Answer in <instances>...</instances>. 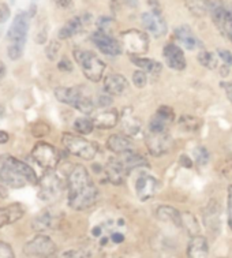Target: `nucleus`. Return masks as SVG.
<instances>
[{"label": "nucleus", "instance_id": "45", "mask_svg": "<svg viewBox=\"0 0 232 258\" xmlns=\"http://www.w3.org/2000/svg\"><path fill=\"white\" fill-rule=\"evenodd\" d=\"M228 224L232 230V186L228 188Z\"/></svg>", "mask_w": 232, "mask_h": 258}, {"label": "nucleus", "instance_id": "24", "mask_svg": "<svg viewBox=\"0 0 232 258\" xmlns=\"http://www.w3.org/2000/svg\"><path fill=\"white\" fill-rule=\"evenodd\" d=\"M187 257L209 258V244L205 236H201V235L191 236V240L187 246Z\"/></svg>", "mask_w": 232, "mask_h": 258}, {"label": "nucleus", "instance_id": "31", "mask_svg": "<svg viewBox=\"0 0 232 258\" xmlns=\"http://www.w3.org/2000/svg\"><path fill=\"white\" fill-rule=\"evenodd\" d=\"M157 217L163 221H170V223H174V224L182 225V217L179 212L174 209L172 207H160L157 209Z\"/></svg>", "mask_w": 232, "mask_h": 258}, {"label": "nucleus", "instance_id": "44", "mask_svg": "<svg viewBox=\"0 0 232 258\" xmlns=\"http://www.w3.org/2000/svg\"><path fill=\"white\" fill-rule=\"evenodd\" d=\"M10 15H11V11H10L9 6L6 3H0V24H5L10 18Z\"/></svg>", "mask_w": 232, "mask_h": 258}, {"label": "nucleus", "instance_id": "14", "mask_svg": "<svg viewBox=\"0 0 232 258\" xmlns=\"http://www.w3.org/2000/svg\"><path fill=\"white\" fill-rule=\"evenodd\" d=\"M175 120V112L171 107L163 105L157 109L149 122V130L156 133H166Z\"/></svg>", "mask_w": 232, "mask_h": 258}, {"label": "nucleus", "instance_id": "10", "mask_svg": "<svg viewBox=\"0 0 232 258\" xmlns=\"http://www.w3.org/2000/svg\"><path fill=\"white\" fill-rule=\"evenodd\" d=\"M149 5L152 6V9L141 15V22L146 32L154 37H161L167 33L166 19L163 18L160 6L157 5L156 0H149Z\"/></svg>", "mask_w": 232, "mask_h": 258}, {"label": "nucleus", "instance_id": "50", "mask_svg": "<svg viewBox=\"0 0 232 258\" xmlns=\"http://www.w3.org/2000/svg\"><path fill=\"white\" fill-rule=\"evenodd\" d=\"M59 70L71 71L72 70V64L70 63V60H67V59H62V60L59 61Z\"/></svg>", "mask_w": 232, "mask_h": 258}, {"label": "nucleus", "instance_id": "35", "mask_svg": "<svg viewBox=\"0 0 232 258\" xmlns=\"http://www.w3.org/2000/svg\"><path fill=\"white\" fill-rule=\"evenodd\" d=\"M180 217H182V225H185L186 228L189 230V234L191 236L199 235V224L194 215H191L189 212H185V213L180 215Z\"/></svg>", "mask_w": 232, "mask_h": 258}, {"label": "nucleus", "instance_id": "51", "mask_svg": "<svg viewBox=\"0 0 232 258\" xmlns=\"http://www.w3.org/2000/svg\"><path fill=\"white\" fill-rule=\"evenodd\" d=\"M180 164L183 165V167H185V168H191V167H193V163H191V160L189 159V157H187V156H180Z\"/></svg>", "mask_w": 232, "mask_h": 258}, {"label": "nucleus", "instance_id": "48", "mask_svg": "<svg viewBox=\"0 0 232 258\" xmlns=\"http://www.w3.org/2000/svg\"><path fill=\"white\" fill-rule=\"evenodd\" d=\"M112 96H109V94H107V96H100L99 97V105L100 107H108V105H111V103H112V99H111Z\"/></svg>", "mask_w": 232, "mask_h": 258}, {"label": "nucleus", "instance_id": "11", "mask_svg": "<svg viewBox=\"0 0 232 258\" xmlns=\"http://www.w3.org/2000/svg\"><path fill=\"white\" fill-rule=\"evenodd\" d=\"M145 142H146L147 150L153 156L167 155L172 148V137L170 133H156L147 130L145 134Z\"/></svg>", "mask_w": 232, "mask_h": 258}, {"label": "nucleus", "instance_id": "17", "mask_svg": "<svg viewBox=\"0 0 232 258\" xmlns=\"http://www.w3.org/2000/svg\"><path fill=\"white\" fill-rule=\"evenodd\" d=\"M2 164H7L10 167H13L15 171H18L19 174L28 180L29 184H32V186H37L38 184L40 178L36 174V171L30 165L24 163L22 160H18L17 157H13V156H6L3 161H2Z\"/></svg>", "mask_w": 232, "mask_h": 258}, {"label": "nucleus", "instance_id": "49", "mask_svg": "<svg viewBox=\"0 0 232 258\" xmlns=\"http://www.w3.org/2000/svg\"><path fill=\"white\" fill-rule=\"evenodd\" d=\"M111 240L114 242V243H122L124 240V235L122 232H119V231H114L112 234H111Z\"/></svg>", "mask_w": 232, "mask_h": 258}, {"label": "nucleus", "instance_id": "34", "mask_svg": "<svg viewBox=\"0 0 232 258\" xmlns=\"http://www.w3.org/2000/svg\"><path fill=\"white\" fill-rule=\"evenodd\" d=\"M198 61L201 63V66H204L205 69H209V70H214L218 66V57L217 55H214L213 52H199Z\"/></svg>", "mask_w": 232, "mask_h": 258}, {"label": "nucleus", "instance_id": "52", "mask_svg": "<svg viewBox=\"0 0 232 258\" xmlns=\"http://www.w3.org/2000/svg\"><path fill=\"white\" fill-rule=\"evenodd\" d=\"M224 90H225V93H227V97L229 100V103L232 104V82H227V84H223Z\"/></svg>", "mask_w": 232, "mask_h": 258}, {"label": "nucleus", "instance_id": "32", "mask_svg": "<svg viewBox=\"0 0 232 258\" xmlns=\"http://www.w3.org/2000/svg\"><path fill=\"white\" fill-rule=\"evenodd\" d=\"M209 0H185L187 9L197 17H202L209 11Z\"/></svg>", "mask_w": 232, "mask_h": 258}, {"label": "nucleus", "instance_id": "33", "mask_svg": "<svg viewBox=\"0 0 232 258\" xmlns=\"http://www.w3.org/2000/svg\"><path fill=\"white\" fill-rule=\"evenodd\" d=\"M95 122L90 117H78L74 122V130L81 136H88L95 130Z\"/></svg>", "mask_w": 232, "mask_h": 258}, {"label": "nucleus", "instance_id": "5", "mask_svg": "<svg viewBox=\"0 0 232 258\" xmlns=\"http://www.w3.org/2000/svg\"><path fill=\"white\" fill-rule=\"evenodd\" d=\"M62 144L70 155L82 160H93L97 155V146L93 142L88 141L84 137L66 133L62 136Z\"/></svg>", "mask_w": 232, "mask_h": 258}, {"label": "nucleus", "instance_id": "29", "mask_svg": "<svg viewBox=\"0 0 232 258\" xmlns=\"http://www.w3.org/2000/svg\"><path fill=\"white\" fill-rule=\"evenodd\" d=\"M130 60L133 61L134 64L139 69V70H143L145 73H150V74H160L161 63H159L157 60H153V59H149V57L143 56H130Z\"/></svg>", "mask_w": 232, "mask_h": 258}, {"label": "nucleus", "instance_id": "40", "mask_svg": "<svg viewBox=\"0 0 232 258\" xmlns=\"http://www.w3.org/2000/svg\"><path fill=\"white\" fill-rule=\"evenodd\" d=\"M59 49H60V44L56 41H51L48 44V47L45 48V53H47V57L49 60H55L59 53Z\"/></svg>", "mask_w": 232, "mask_h": 258}, {"label": "nucleus", "instance_id": "3", "mask_svg": "<svg viewBox=\"0 0 232 258\" xmlns=\"http://www.w3.org/2000/svg\"><path fill=\"white\" fill-rule=\"evenodd\" d=\"M74 59L81 67L86 78L92 82H99L105 71V63L100 59L95 52L88 49H75Z\"/></svg>", "mask_w": 232, "mask_h": 258}, {"label": "nucleus", "instance_id": "1", "mask_svg": "<svg viewBox=\"0 0 232 258\" xmlns=\"http://www.w3.org/2000/svg\"><path fill=\"white\" fill-rule=\"evenodd\" d=\"M67 204L72 211H88L99 201L100 191L89 171L75 165L67 176Z\"/></svg>", "mask_w": 232, "mask_h": 258}, {"label": "nucleus", "instance_id": "18", "mask_svg": "<svg viewBox=\"0 0 232 258\" xmlns=\"http://www.w3.org/2000/svg\"><path fill=\"white\" fill-rule=\"evenodd\" d=\"M25 212L26 209L21 202H14L7 207H0V228L21 220L25 216Z\"/></svg>", "mask_w": 232, "mask_h": 258}, {"label": "nucleus", "instance_id": "41", "mask_svg": "<svg viewBox=\"0 0 232 258\" xmlns=\"http://www.w3.org/2000/svg\"><path fill=\"white\" fill-rule=\"evenodd\" d=\"M32 132H33V136L40 138V137H44L47 136L48 133H49V127L43 122H38L36 123L33 127H32Z\"/></svg>", "mask_w": 232, "mask_h": 258}, {"label": "nucleus", "instance_id": "28", "mask_svg": "<svg viewBox=\"0 0 232 258\" xmlns=\"http://www.w3.org/2000/svg\"><path fill=\"white\" fill-rule=\"evenodd\" d=\"M107 146L112 153L122 155L124 152L133 150V142L130 141L126 134H112L107 140Z\"/></svg>", "mask_w": 232, "mask_h": 258}, {"label": "nucleus", "instance_id": "7", "mask_svg": "<svg viewBox=\"0 0 232 258\" xmlns=\"http://www.w3.org/2000/svg\"><path fill=\"white\" fill-rule=\"evenodd\" d=\"M30 156L34 160V163L40 165L45 171L55 169L57 167V164H59V161H60V153H59V150L53 145L44 141L37 142L33 146Z\"/></svg>", "mask_w": 232, "mask_h": 258}, {"label": "nucleus", "instance_id": "4", "mask_svg": "<svg viewBox=\"0 0 232 258\" xmlns=\"http://www.w3.org/2000/svg\"><path fill=\"white\" fill-rule=\"evenodd\" d=\"M209 14L218 32L232 42V5L221 0H212L209 3Z\"/></svg>", "mask_w": 232, "mask_h": 258}, {"label": "nucleus", "instance_id": "46", "mask_svg": "<svg viewBox=\"0 0 232 258\" xmlns=\"http://www.w3.org/2000/svg\"><path fill=\"white\" fill-rule=\"evenodd\" d=\"M57 258H85L84 254L76 251V250H68V251H64L63 254H60Z\"/></svg>", "mask_w": 232, "mask_h": 258}, {"label": "nucleus", "instance_id": "12", "mask_svg": "<svg viewBox=\"0 0 232 258\" xmlns=\"http://www.w3.org/2000/svg\"><path fill=\"white\" fill-rule=\"evenodd\" d=\"M92 42L95 44L97 49L107 56H118L122 53L123 48L120 41L114 38L111 34L97 30L92 34Z\"/></svg>", "mask_w": 232, "mask_h": 258}, {"label": "nucleus", "instance_id": "42", "mask_svg": "<svg viewBox=\"0 0 232 258\" xmlns=\"http://www.w3.org/2000/svg\"><path fill=\"white\" fill-rule=\"evenodd\" d=\"M0 258H15L13 247L3 240H0Z\"/></svg>", "mask_w": 232, "mask_h": 258}, {"label": "nucleus", "instance_id": "6", "mask_svg": "<svg viewBox=\"0 0 232 258\" xmlns=\"http://www.w3.org/2000/svg\"><path fill=\"white\" fill-rule=\"evenodd\" d=\"M120 44L130 56H142L149 49L147 34L137 29H130L120 33Z\"/></svg>", "mask_w": 232, "mask_h": 258}, {"label": "nucleus", "instance_id": "2", "mask_svg": "<svg viewBox=\"0 0 232 258\" xmlns=\"http://www.w3.org/2000/svg\"><path fill=\"white\" fill-rule=\"evenodd\" d=\"M55 97L57 101L74 107L80 112L89 115L95 111L96 104L89 96L84 93V90L78 86H59L55 89Z\"/></svg>", "mask_w": 232, "mask_h": 258}, {"label": "nucleus", "instance_id": "53", "mask_svg": "<svg viewBox=\"0 0 232 258\" xmlns=\"http://www.w3.org/2000/svg\"><path fill=\"white\" fill-rule=\"evenodd\" d=\"M10 141L9 133L5 132V130H0V145H5Z\"/></svg>", "mask_w": 232, "mask_h": 258}, {"label": "nucleus", "instance_id": "56", "mask_svg": "<svg viewBox=\"0 0 232 258\" xmlns=\"http://www.w3.org/2000/svg\"><path fill=\"white\" fill-rule=\"evenodd\" d=\"M5 115H6V109L3 108L2 105H0V119H2V117L5 116Z\"/></svg>", "mask_w": 232, "mask_h": 258}, {"label": "nucleus", "instance_id": "13", "mask_svg": "<svg viewBox=\"0 0 232 258\" xmlns=\"http://www.w3.org/2000/svg\"><path fill=\"white\" fill-rule=\"evenodd\" d=\"M29 28H30V15L28 13H19L10 25L7 38L10 42H26Z\"/></svg>", "mask_w": 232, "mask_h": 258}, {"label": "nucleus", "instance_id": "27", "mask_svg": "<svg viewBox=\"0 0 232 258\" xmlns=\"http://www.w3.org/2000/svg\"><path fill=\"white\" fill-rule=\"evenodd\" d=\"M57 224V216L53 215L51 211H43L40 215L34 217L32 227L37 232H44V231L53 230Z\"/></svg>", "mask_w": 232, "mask_h": 258}, {"label": "nucleus", "instance_id": "23", "mask_svg": "<svg viewBox=\"0 0 232 258\" xmlns=\"http://www.w3.org/2000/svg\"><path fill=\"white\" fill-rule=\"evenodd\" d=\"M175 38L182 47L189 49V51H194L198 47H201V41L197 38L191 28L186 26V25L178 26L175 29Z\"/></svg>", "mask_w": 232, "mask_h": 258}, {"label": "nucleus", "instance_id": "26", "mask_svg": "<svg viewBox=\"0 0 232 258\" xmlns=\"http://www.w3.org/2000/svg\"><path fill=\"white\" fill-rule=\"evenodd\" d=\"M93 122L97 128L101 130H108L112 128L119 123V112L116 109H105L101 112L96 113V116L93 117Z\"/></svg>", "mask_w": 232, "mask_h": 258}, {"label": "nucleus", "instance_id": "19", "mask_svg": "<svg viewBox=\"0 0 232 258\" xmlns=\"http://www.w3.org/2000/svg\"><path fill=\"white\" fill-rule=\"evenodd\" d=\"M104 172L109 182L114 184L123 183L126 175L128 174V171L126 169L123 163H122L120 157H112V159H109L108 163L105 164Z\"/></svg>", "mask_w": 232, "mask_h": 258}, {"label": "nucleus", "instance_id": "15", "mask_svg": "<svg viewBox=\"0 0 232 258\" xmlns=\"http://www.w3.org/2000/svg\"><path fill=\"white\" fill-rule=\"evenodd\" d=\"M163 56L166 59L167 66L172 70L182 71L186 69V57L182 48L176 44H167L163 48Z\"/></svg>", "mask_w": 232, "mask_h": 258}, {"label": "nucleus", "instance_id": "37", "mask_svg": "<svg viewBox=\"0 0 232 258\" xmlns=\"http://www.w3.org/2000/svg\"><path fill=\"white\" fill-rule=\"evenodd\" d=\"M25 42H10L7 55L11 60H18L19 57L24 55Z\"/></svg>", "mask_w": 232, "mask_h": 258}, {"label": "nucleus", "instance_id": "8", "mask_svg": "<svg viewBox=\"0 0 232 258\" xmlns=\"http://www.w3.org/2000/svg\"><path fill=\"white\" fill-rule=\"evenodd\" d=\"M38 198L45 202L56 200L63 191V182L55 169L45 171V174L38 180Z\"/></svg>", "mask_w": 232, "mask_h": 258}, {"label": "nucleus", "instance_id": "36", "mask_svg": "<svg viewBox=\"0 0 232 258\" xmlns=\"http://www.w3.org/2000/svg\"><path fill=\"white\" fill-rule=\"evenodd\" d=\"M179 124L186 132H197L201 127V119L194 116H182L179 120Z\"/></svg>", "mask_w": 232, "mask_h": 258}, {"label": "nucleus", "instance_id": "47", "mask_svg": "<svg viewBox=\"0 0 232 258\" xmlns=\"http://www.w3.org/2000/svg\"><path fill=\"white\" fill-rule=\"evenodd\" d=\"M53 5H56L59 9H70L72 7V0H52Z\"/></svg>", "mask_w": 232, "mask_h": 258}, {"label": "nucleus", "instance_id": "30", "mask_svg": "<svg viewBox=\"0 0 232 258\" xmlns=\"http://www.w3.org/2000/svg\"><path fill=\"white\" fill-rule=\"evenodd\" d=\"M119 156H120V160H122V163H123L128 172H130L131 169L141 168V167L147 165V161L145 160V157H142L141 155H138V153H135L133 150L124 152V153H122V155Z\"/></svg>", "mask_w": 232, "mask_h": 258}, {"label": "nucleus", "instance_id": "43", "mask_svg": "<svg viewBox=\"0 0 232 258\" xmlns=\"http://www.w3.org/2000/svg\"><path fill=\"white\" fill-rule=\"evenodd\" d=\"M218 57L223 60V64L225 66H232V53L229 51H225V49H218L217 51Z\"/></svg>", "mask_w": 232, "mask_h": 258}, {"label": "nucleus", "instance_id": "25", "mask_svg": "<svg viewBox=\"0 0 232 258\" xmlns=\"http://www.w3.org/2000/svg\"><path fill=\"white\" fill-rule=\"evenodd\" d=\"M86 25V15H78L74 17L70 21H67L66 24L63 25L60 30H59V38L60 40H67L80 33L82 29L85 28Z\"/></svg>", "mask_w": 232, "mask_h": 258}, {"label": "nucleus", "instance_id": "55", "mask_svg": "<svg viewBox=\"0 0 232 258\" xmlns=\"http://www.w3.org/2000/svg\"><path fill=\"white\" fill-rule=\"evenodd\" d=\"M225 174H227L228 178L232 179V163L229 165H228V168L225 169Z\"/></svg>", "mask_w": 232, "mask_h": 258}, {"label": "nucleus", "instance_id": "54", "mask_svg": "<svg viewBox=\"0 0 232 258\" xmlns=\"http://www.w3.org/2000/svg\"><path fill=\"white\" fill-rule=\"evenodd\" d=\"M6 73H7V69H6L5 63L3 61H0V78H3L6 75Z\"/></svg>", "mask_w": 232, "mask_h": 258}, {"label": "nucleus", "instance_id": "38", "mask_svg": "<svg viewBox=\"0 0 232 258\" xmlns=\"http://www.w3.org/2000/svg\"><path fill=\"white\" fill-rule=\"evenodd\" d=\"M194 157L195 161H197V164L199 165H205L209 161V150L204 146H198V148H195L194 149Z\"/></svg>", "mask_w": 232, "mask_h": 258}, {"label": "nucleus", "instance_id": "21", "mask_svg": "<svg viewBox=\"0 0 232 258\" xmlns=\"http://www.w3.org/2000/svg\"><path fill=\"white\" fill-rule=\"evenodd\" d=\"M128 82L122 74H108L104 78V90L109 96H122L127 90Z\"/></svg>", "mask_w": 232, "mask_h": 258}, {"label": "nucleus", "instance_id": "22", "mask_svg": "<svg viewBox=\"0 0 232 258\" xmlns=\"http://www.w3.org/2000/svg\"><path fill=\"white\" fill-rule=\"evenodd\" d=\"M120 124L126 136H137L142 130V122L141 119L134 113L133 108H126L122 112Z\"/></svg>", "mask_w": 232, "mask_h": 258}, {"label": "nucleus", "instance_id": "39", "mask_svg": "<svg viewBox=\"0 0 232 258\" xmlns=\"http://www.w3.org/2000/svg\"><path fill=\"white\" fill-rule=\"evenodd\" d=\"M147 82V77L145 74V71L143 70H137L133 73V84L135 85V88L138 89H142L145 88V85Z\"/></svg>", "mask_w": 232, "mask_h": 258}, {"label": "nucleus", "instance_id": "20", "mask_svg": "<svg viewBox=\"0 0 232 258\" xmlns=\"http://www.w3.org/2000/svg\"><path fill=\"white\" fill-rule=\"evenodd\" d=\"M0 182L7 187L11 188H24L28 186V180L19 174L18 171H15L13 167L7 164H2L0 168Z\"/></svg>", "mask_w": 232, "mask_h": 258}, {"label": "nucleus", "instance_id": "9", "mask_svg": "<svg viewBox=\"0 0 232 258\" xmlns=\"http://www.w3.org/2000/svg\"><path fill=\"white\" fill-rule=\"evenodd\" d=\"M26 255L36 258H53L56 255L57 247L49 236L43 234L36 235L24 246Z\"/></svg>", "mask_w": 232, "mask_h": 258}, {"label": "nucleus", "instance_id": "16", "mask_svg": "<svg viewBox=\"0 0 232 258\" xmlns=\"http://www.w3.org/2000/svg\"><path fill=\"white\" fill-rule=\"evenodd\" d=\"M159 188V180L149 174H142L135 180V192L141 201H147L154 196Z\"/></svg>", "mask_w": 232, "mask_h": 258}]
</instances>
